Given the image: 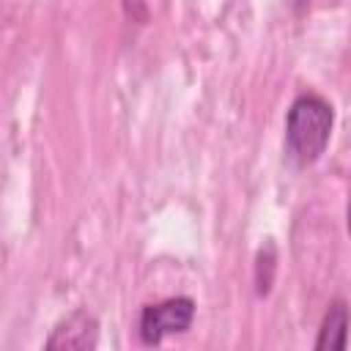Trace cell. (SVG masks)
<instances>
[{
    "instance_id": "cell-1",
    "label": "cell",
    "mask_w": 351,
    "mask_h": 351,
    "mask_svg": "<svg viewBox=\"0 0 351 351\" xmlns=\"http://www.w3.org/2000/svg\"><path fill=\"white\" fill-rule=\"evenodd\" d=\"M332 123H335V112L332 104L315 93H302L291 110H288V121H285V151L296 165H313L332 134Z\"/></svg>"
},
{
    "instance_id": "cell-2",
    "label": "cell",
    "mask_w": 351,
    "mask_h": 351,
    "mask_svg": "<svg viewBox=\"0 0 351 351\" xmlns=\"http://www.w3.org/2000/svg\"><path fill=\"white\" fill-rule=\"evenodd\" d=\"M192 318H195V302L186 299V296L151 304L140 315V337H143V343L156 346L167 335H176V332L189 329Z\"/></svg>"
},
{
    "instance_id": "cell-3",
    "label": "cell",
    "mask_w": 351,
    "mask_h": 351,
    "mask_svg": "<svg viewBox=\"0 0 351 351\" xmlns=\"http://www.w3.org/2000/svg\"><path fill=\"white\" fill-rule=\"evenodd\" d=\"M96 337H99L96 318L88 313H74L52 329L47 348H93Z\"/></svg>"
},
{
    "instance_id": "cell-4",
    "label": "cell",
    "mask_w": 351,
    "mask_h": 351,
    "mask_svg": "<svg viewBox=\"0 0 351 351\" xmlns=\"http://www.w3.org/2000/svg\"><path fill=\"white\" fill-rule=\"evenodd\" d=\"M346 329H348V310L343 302H335L321 324V332H318V340H315V348L318 351H343L346 348Z\"/></svg>"
}]
</instances>
